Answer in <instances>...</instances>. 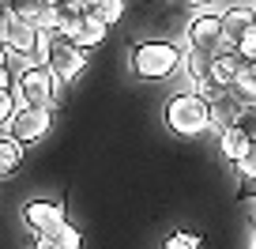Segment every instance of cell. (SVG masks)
Masks as SVG:
<instances>
[{"instance_id": "6da1fadb", "label": "cell", "mask_w": 256, "mask_h": 249, "mask_svg": "<svg viewBox=\"0 0 256 249\" xmlns=\"http://www.w3.org/2000/svg\"><path fill=\"white\" fill-rule=\"evenodd\" d=\"M162 121L166 129L181 140H192V136H204L211 125V98L204 91H177V95L166 98L162 106Z\"/></svg>"}, {"instance_id": "7a4b0ae2", "label": "cell", "mask_w": 256, "mask_h": 249, "mask_svg": "<svg viewBox=\"0 0 256 249\" xmlns=\"http://www.w3.org/2000/svg\"><path fill=\"white\" fill-rule=\"evenodd\" d=\"M34 61L49 65V68H53V72L60 76L64 83H72V80H80V76L87 72L90 49H83L80 42L72 38V34H60V31H42Z\"/></svg>"}, {"instance_id": "3957f363", "label": "cell", "mask_w": 256, "mask_h": 249, "mask_svg": "<svg viewBox=\"0 0 256 249\" xmlns=\"http://www.w3.org/2000/svg\"><path fill=\"white\" fill-rule=\"evenodd\" d=\"M128 57H132V72H136L140 80L158 83V80H170V76L181 68L184 49L177 46V42H158V38H151V42H136Z\"/></svg>"}, {"instance_id": "277c9868", "label": "cell", "mask_w": 256, "mask_h": 249, "mask_svg": "<svg viewBox=\"0 0 256 249\" xmlns=\"http://www.w3.org/2000/svg\"><path fill=\"white\" fill-rule=\"evenodd\" d=\"M60 76L49 65L34 61L23 72L16 76V98L19 106H30V110H56V98H60Z\"/></svg>"}, {"instance_id": "5b68a950", "label": "cell", "mask_w": 256, "mask_h": 249, "mask_svg": "<svg viewBox=\"0 0 256 249\" xmlns=\"http://www.w3.org/2000/svg\"><path fill=\"white\" fill-rule=\"evenodd\" d=\"M184 46H196V49H211V53H218V49L226 46V27H222V12H196V16L184 23Z\"/></svg>"}, {"instance_id": "8992f818", "label": "cell", "mask_w": 256, "mask_h": 249, "mask_svg": "<svg viewBox=\"0 0 256 249\" xmlns=\"http://www.w3.org/2000/svg\"><path fill=\"white\" fill-rule=\"evenodd\" d=\"M49 129H53V110H30V106H19L16 117H12V125L4 132H12V136L19 140V144H42V140L49 136Z\"/></svg>"}, {"instance_id": "52a82bcc", "label": "cell", "mask_w": 256, "mask_h": 249, "mask_svg": "<svg viewBox=\"0 0 256 249\" xmlns=\"http://www.w3.org/2000/svg\"><path fill=\"white\" fill-rule=\"evenodd\" d=\"M38 38H42V27L34 23V19H26V16H16V12L4 19V27H0L4 49H16V53H23V57L38 53Z\"/></svg>"}, {"instance_id": "ba28073f", "label": "cell", "mask_w": 256, "mask_h": 249, "mask_svg": "<svg viewBox=\"0 0 256 249\" xmlns=\"http://www.w3.org/2000/svg\"><path fill=\"white\" fill-rule=\"evenodd\" d=\"M23 223L34 234H53L60 223H68V208L60 200H30L23 204Z\"/></svg>"}, {"instance_id": "9c48e42d", "label": "cell", "mask_w": 256, "mask_h": 249, "mask_svg": "<svg viewBox=\"0 0 256 249\" xmlns=\"http://www.w3.org/2000/svg\"><path fill=\"white\" fill-rule=\"evenodd\" d=\"M184 76L196 91L208 95L211 91V80H215V53L211 49H196V46H184V61H181Z\"/></svg>"}, {"instance_id": "30bf717a", "label": "cell", "mask_w": 256, "mask_h": 249, "mask_svg": "<svg viewBox=\"0 0 256 249\" xmlns=\"http://www.w3.org/2000/svg\"><path fill=\"white\" fill-rule=\"evenodd\" d=\"M208 98H211V125H215V132H222L226 125H238V117H241V110H245V102H241V98L234 95L230 87L215 91V95H208Z\"/></svg>"}, {"instance_id": "8fae6325", "label": "cell", "mask_w": 256, "mask_h": 249, "mask_svg": "<svg viewBox=\"0 0 256 249\" xmlns=\"http://www.w3.org/2000/svg\"><path fill=\"white\" fill-rule=\"evenodd\" d=\"M222 27H226V42H241L248 31H256V8L252 4H230V8H222Z\"/></svg>"}, {"instance_id": "7c38bea8", "label": "cell", "mask_w": 256, "mask_h": 249, "mask_svg": "<svg viewBox=\"0 0 256 249\" xmlns=\"http://www.w3.org/2000/svg\"><path fill=\"white\" fill-rule=\"evenodd\" d=\"M248 147H252V136H248L241 125H226V129L218 132V151H222V159H230V166H238V162L245 159Z\"/></svg>"}, {"instance_id": "4fadbf2b", "label": "cell", "mask_w": 256, "mask_h": 249, "mask_svg": "<svg viewBox=\"0 0 256 249\" xmlns=\"http://www.w3.org/2000/svg\"><path fill=\"white\" fill-rule=\"evenodd\" d=\"M23 159H26V144H19L12 132H0V177L19 174Z\"/></svg>"}, {"instance_id": "5bb4252c", "label": "cell", "mask_w": 256, "mask_h": 249, "mask_svg": "<svg viewBox=\"0 0 256 249\" xmlns=\"http://www.w3.org/2000/svg\"><path fill=\"white\" fill-rule=\"evenodd\" d=\"M106 34H110V27L102 23V19H94V16H83L80 19V27L72 31V38L80 42L83 49H98L106 42Z\"/></svg>"}, {"instance_id": "9a60e30c", "label": "cell", "mask_w": 256, "mask_h": 249, "mask_svg": "<svg viewBox=\"0 0 256 249\" xmlns=\"http://www.w3.org/2000/svg\"><path fill=\"white\" fill-rule=\"evenodd\" d=\"M128 12V0H87V16L102 19L106 27H117Z\"/></svg>"}, {"instance_id": "2e32d148", "label": "cell", "mask_w": 256, "mask_h": 249, "mask_svg": "<svg viewBox=\"0 0 256 249\" xmlns=\"http://www.w3.org/2000/svg\"><path fill=\"white\" fill-rule=\"evenodd\" d=\"M230 91L241 98V102H256V61H245V65L238 68V76H234V83H230Z\"/></svg>"}, {"instance_id": "e0dca14e", "label": "cell", "mask_w": 256, "mask_h": 249, "mask_svg": "<svg viewBox=\"0 0 256 249\" xmlns=\"http://www.w3.org/2000/svg\"><path fill=\"white\" fill-rule=\"evenodd\" d=\"M162 249H204V234H196V230H174L166 241H162Z\"/></svg>"}, {"instance_id": "ac0fdd59", "label": "cell", "mask_w": 256, "mask_h": 249, "mask_svg": "<svg viewBox=\"0 0 256 249\" xmlns=\"http://www.w3.org/2000/svg\"><path fill=\"white\" fill-rule=\"evenodd\" d=\"M19 110V98H16V87H4L0 91V129H8L12 117H16Z\"/></svg>"}, {"instance_id": "d6986e66", "label": "cell", "mask_w": 256, "mask_h": 249, "mask_svg": "<svg viewBox=\"0 0 256 249\" xmlns=\"http://www.w3.org/2000/svg\"><path fill=\"white\" fill-rule=\"evenodd\" d=\"M53 238L60 241V249H83V234H80V226H72V223H60L53 230Z\"/></svg>"}, {"instance_id": "ffe728a7", "label": "cell", "mask_w": 256, "mask_h": 249, "mask_svg": "<svg viewBox=\"0 0 256 249\" xmlns=\"http://www.w3.org/2000/svg\"><path fill=\"white\" fill-rule=\"evenodd\" d=\"M234 170H238V177H241V181L248 185V189L256 185V140H252V147L245 151V159H241V162H238Z\"/></svg>"}, {"instance_id": "44dd1931", "label": "cell", "mask_w": 256, "mask_h": 249, "mask_svg": "<svg viewBox=\"0 0 256 249\" xmlns=\"http://www.w3.org/2000/svg\"><path fill=\"white\" fill-rule=\"evenodd\" d=\"M238 125H241V129H245V132H248V136H252V140H256V102H248V106H245V110H241V117H238Z\"/></svg>"}, {"instance_id": "7402d4cb", "label": "cell", "mask_w": 256, "mask_h": 249, "mask_svg": "<svg viewBox=\"0 0 256 249\" xmlns=\"http://www.w3.org/2000/svg\"><path fill=\"white\" fill-rule=\"evenodd\" d=\"M234 46H238V53L245 57V61H256V31H248L245 38H241V42H234Z\"/></svg>"}, {"instance_id": "603a6c76", "label": "cell", "mask_w": 256, "mask_h": 249, "mask_svg": "<svg viewBox=\"0 0 256 249\" xmlns=\"http://www.w3.org/2000/svg\"><path fill=\"white\" fill-rule=\"evenodd\" d=\"M16 68H12L8 65V61H0V91H4V87H16Z\"/></svg>"}, {"instance_id": "cb8c5ba5", "label": "cell", "mask_w": 256, "mask_h": 249, "mask_svg": "<svg viewBox=\"0 0 256 249\" xmlns=\"http://www.w3.org/2000/svg\"><path fill=\"white\" fill-rule=\"evenodd\" d=\"M30 249H60V241H56L53 234H38V238L30 241Z\"/></svg>"}, {"instance_id": "d4e9b609", "label": "cell", "mask_w": 256, "mask_h": 249, "mask_svg": "<svg viewBox=\"0 0 256 249\" xmlns=\"http://www.w3.org/2000/svg\"><path fill=\"white\" fill-rule=\"evenodd\" d=\"M177 4H184V8H192V12H204V8H211L215 0H177Z\"/></svg>"}, {"instance_id": "484cf974", "label": "cell", "mask_w": 256, "mask_h": 249, "mask_svg": "<svg viewBox=\"0 0 256 249\" xmlns=\"http://www.w3.org/2000/svg\"><path fill=\"white\" fill-rule=\"evenodd\" d=\"M0 61H4V42H0Z\"/></svg>"}, {"instance_id": "4316f807", "label": "cell", "mask_w": 256, "mask_h": 249, "mask_svg": "<svg viewBox=\"0 0 256 249\" xmlns=\"http://www.w3.org/2000/svg\"><path fill=\"white\" fill-rule=\"evenodd\" d=\"M252 249H256V238H252Z\"/></svg>"}, {"instance_id": "83f0119b", "label": "cell", "mask_w": 256, "mask_h": 249, "mask_svg": "<svg viewBox=\"0 0 256 249\" xmlns=\"http://www.w3.org/2000/svg\"><path fill=\"white\" fill-rule=\"evenodd\" d=\"M252 8H256V4H252Z\"/></svg>"}]
</instances>
